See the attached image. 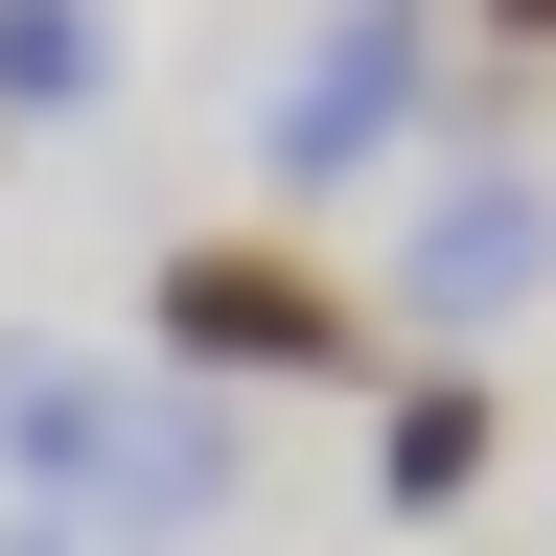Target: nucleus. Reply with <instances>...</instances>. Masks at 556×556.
Listing matches in <instances>:
<instances>
[{"mask_svg":"<svg viewBox=\"0 0 556 556\" xmlns=\"http://www.w3.org/2000/svg\"><path fill=\"white\" fill-rule=\"evenodd\" d=\"M510 24H556V0H510Z\"/></svg>","mask_w":556,"mask_h":556,"instance_id":"nucleus-3","label":"nucleus"},{"mask_svg":"<svg viewBox=\"0 0 556 556\" xmlns=\"http://www.w3.org/2000/svg\"><path fill=\"white\" fill-rule=\"evenodd\" d=\"M464 464H486V394H417V417H394V510H417V486H464Z\"/></svg>","mask_w":556,"mask_h":556,"instance_id":"nucleus-2","label":"nucleus"},{"mask_svg":"<svg viewBox=\"0 0 556 556\" xmlns=\"http://www.w3.org/2000/svg\"><path fill=\"white\" fill-rule=\"evenodd\" d=\"M163 348H208V371H348V278H302V255H163Z\"/></svg>","mask_w":556,"mask_h":556,"instance_id":"nucleus-1","label":"nucleus"}]
</instances>
